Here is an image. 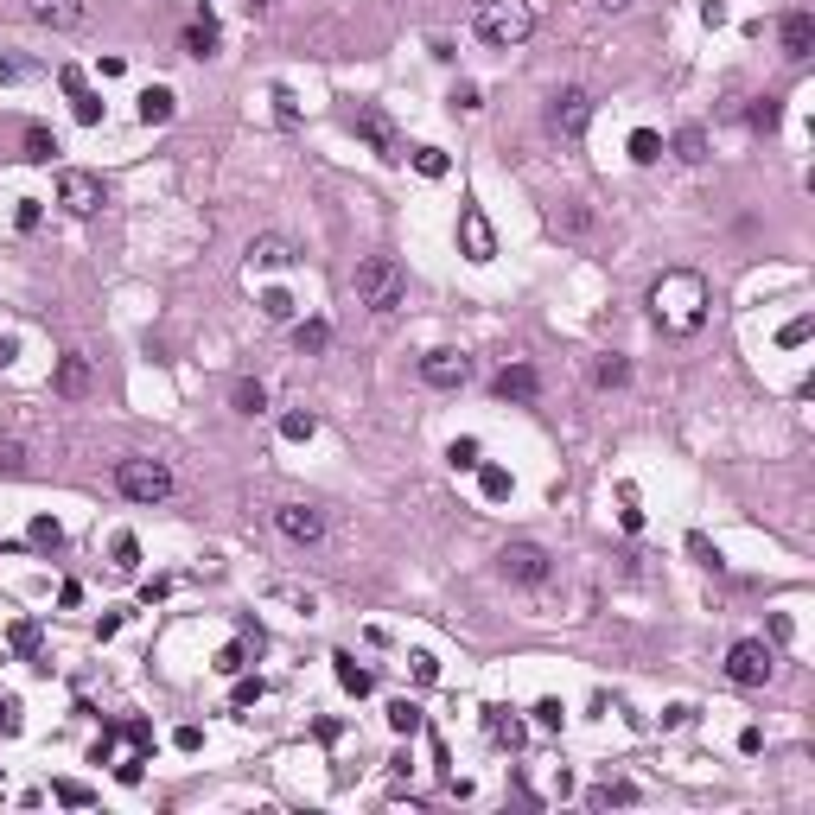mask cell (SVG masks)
<instances>
[{
  "instance_id": "6da1fadb",
  "label": "cell",
  "mask_w": 815,
  "mask_h": 815,
  "mask_svg": "<svg viewBox=\"0 0 815 815\" xmlns=\"http://www.w3.org/2000/svg\"><path fill=\"white\" fill-rule=\"evenodd\" d=\"M707 306H714V300H707V281H701L695 268H669L663 281L650 287V319L663 325L669 338H695L701 325H707Z\"/></svg>"
},
{
  "instance_id": "7a4b0ae2",
  "label": "cell",
  "mask_w": 815,
  "mask_h": 815,
  "mask_svg": "<svg viewBox=\"0 0 815 815\" xmlns=\"http://www.w3.org/2000/svg\"><path fill=\"white\" fill-rule=\"evenodd\" d=\"M472 32H478L491 51H516V45L535 32V7H529V0H478Z\"/></svg>"
},
{
  "instance_id": "3957f363",
  "label": "cell",
  "mask_w": 815,
  "mask_h": 815,
  "mask_svg": "<svg viewBox=\"0 0 815 815\" xmlns=\"http://www.w3.org/2000/svg\"><path fill=\"white\" fill-rule=\"evenodd\" d=\"M402 300H408L402 262H395V255H363V262H357V306H370L376 319H389Z\"/></svg>"
},
{
  "instance_id": "277c9868",
  "label": "cell",
  "mask_w": 815,
  "mask_h": 815,
  "mask_svg": "<svg viewBox=\"0 0 815 815\" xmlns=\"http://www.w3.org/2000/svg\"><path fill=\"white\" fill-rule=\"evenodd\" d=\"M115 491L128 497V504H166L172 497V472L160 459H115Z\"/></svg>"
},
{
  "instance_id": "5b68a950",
  "label": "cell",
  "mask_w": 815,
  "mask_h": 815,
  "mask_svg": "<svg viewBox=\"0 0 815 815\" xmlns=\"http://www.w3.org/2000/svg\"><path fill=\"white\" fill-rule=\"evenodd\" d=\"M351 128L363 134V141H370V153H376V160H383V166H402V160H408V141H402V134H395V121H389L383 109H376V102H357Z\"/></svg>"
},
{
  "instance_id": "8992f818",
  "label": "cell",
  "mask_w": 815,
  "mask_h": 815,
  "mask_svg": "<svg viewBox=\"0 0 815 815\" xmlns=\"http://www.w3.org/2000/svg\"><path fill=\"white\" fill-rule=\"evenodd\" d=\"M771 675H777V656L758 644V637H739V644L726 650V682L733 688H765Z\"/></svg>"
},
{
  "instance_id": "52a82bcc",
  "label": "cell",
  "mask_w": 815,
  "mask_h": 815,
  "mask_svg": "<svg viewBox=\"0 0 815 815\" xmlns=\"http://www.w3.org/2000/svg\"><path fill=\"white\" fill-rule=\"evenodd\" d=\"M459 255L465 262H497V230H491V217L478 211V204H459Z\"/></svg>"
},
{
  "instance_id": "ba28073f",
  "label": "cell",
  "mask_w": 815,
  "mask_h": 815,
  "mask_svg": "<svg viewBox=\"0 0 815 815\" xmlns=\"http://www.w3.org/2000/svg\"><path fill=\"white\" fill-rule=\"evenodd\" d=\"M58 204L71 217H96L102 211V179H96V172H83V166H64L58 172Z\"/></svg>"
},
{
  "instance_id": "9c48e42d",
  "label": "cell",
  "mask_w": 815,
  "mask_h": 815,
  "mask_svg": "<svg viewBox=\"0 0 815 815\" xmlns=\"http://www.w3.org/2000/svg\"><path fill=\"white\" fill-rule=\"evenodd\" d=\"M274 529H281L293 548H319L325 542V510H312V504H274Z\"/></svg>"
},
{
  "instance_id": "30bf717a",
  "label": "cell",
  "mask_w": 815,
  "mask_h": 815,
  "mask_svg": "<svg viewBox=\"0 0 815 815\" xmlns=\"http://www.w3.org/2000/svg\"><path fill=\"white\" fill-rule=\"evenodd\" d=\"M497 567H504V580H516V586H542L554 574L548 548H535V542H510L504 554H497Z\"/></svg>"
},
{
  "instance_id": "8fae6325",
  "label": "cell",
  "mask_w": 815,
  "mask_h": 815,
  "mask_svg": "<svg viewBox=\"0 0 815 815\" xmlns=\"http://www.w3.org/2000/svg\"><path fill=\"white\" fill-rule=\"evenodd\" d=\"M548 128L561 134V141H580V134L593 128V96H586V90H561V96L548 102Z\"/></svg>"
},
{
  "instance_id": "7c38bea8",
  "label": "cell",
  "mask_w": 815,
  "mask_h": 815,
  "mask_svg": "<svg viewBox=\"0 0 815 815\" xmlns=\"http://www.w3.org/2000/svg\"><path fill=\"white\" fill-rule=\"evenodd\" d=\"M26 13L45 32H83L90 26V0H26Z\"/></svg>"
},
{
  "instance_id": "4fadbf2b",
  "label": "cell",
  "mask_w": 815,
  "mask_h": 815,
  "mask_svg": "<svg viewBox=\"0 0 815 815\" xmlns=\"http://www.w3.org/2000/svg\"><path fill=\"white\" fill-rule=\"evenodd\" d=\"M90 389H96L90 357H83V351H64V357H58V370H51V395H64V402H83Z\"/></svg>"
},
{
  "instance_id": "5bb4252c",
  "label": "cell",
  "mask_w": 815,
  "mask_h": 815,
  "mask_svg": "<svg viewBox=\"0 0 815 815\" xmlns=\"http://www.w3.org/2000/svg\"><path fill=\"white\" fill-rule=\"evenodd\" d=\"M421 383H427V389H465V383H472V357H459V351H427V357H421Z\"/></svg>"
},
{
  "instance_id": "9a60e30c",
  "label": "cell",
  "mask_w": 815,
  "mask_h": 815,
  "mask_svg": "<svg viewBox=\"0 0 815 815\" xmlns=\"http://www.w3.org/2000/svg\"><path fill=\"white\" fill-rule=\"evenodd\" d=\"M293 262H300V249H293L287 236H274V230L249 242V268H262V274H281V268H293Z\"/></svg>"
},
{
  "instance_id": "2e32d148",
  "label": "cell",
  "mask_w": 815,
  "mask_h": 815,
  "mask_svg": "<svg viewBox=\"0 0 815 815\" xmlns=\"http://www.w3.org/2000/svg\"><path fill=\"white\" fill-rule=\"evenodd\" d=\"M777 39H784V58H790V64H803L809 51H815V13H803V7H796V13H784Z\"/></svg>"
},
{
  "instance_id": "e0dca14e",
  "label": "cell",
  "mask_w": 815,
  "mask_h": 815,
  "mask_svg": "<svg viewBox=\"0 0 815 815\" xmlns=\"http://www.w3.org/2000/svg\"><path fill=\"white\" fill-rule=\"evenodd\" d=\"M497 402H535V395H542V376L529 370V363H510V370H497Z\"/></svg>"
},
{
  "instance_id": "ac0fdd59",
  "label": "cell",
  "mask_w": 815,
  "mask_h": 815,
  "mask_svg": "<svg viewBox=\"0 0 815 815\" xmlns=\"http://www.w3.org/2000/svg\"><path fill=\"white\" fill-rule=\"evenodd\" d=\"M332 669H338V688H344V695H357V701L376 688V669H363L351 650H338V656H332Z\"/></svg>"
},
{
  "instance_id": "d6986e66",
  "label": "cell",
  "mask_w": 815,
  "mask_h": 815,
  "mask_svg": "<svg viewBox=\"0 0 815 815\" xmlns=\"http://www.w3.org/2000/svg\"><path fill=\"white\" fill-rule=\"evenodd\" d=\"M172 115H179V96H172L166 83H153V90H141V121H147V128H166Z\"/></svg>"
},
{
  "instance_id": "ffe728a7",
  "label": "cell",
  "mask_w": 815,
  "mask_h": 815,
  "mask_svg": "<svg viewBox=\"0 0 815 815\" xmlns=\"http://www.w3.org/2000/svg\"><path fill=\"white\" fill-rule=\"evenodd\" d=\"M484 726H491V739H504L510 745V752H516V745H523L529 733H523V720H510L504 714V707H484Z\"/></svg>"
},
{
  "instance_id": "44dd1931",
  "label": "cell",
  "mask_w": 815,
  "mask_h": 815,
  "mask_svg": "<svg viewBox=\"0 0 815 815\" xmlns=\"http://www.w3.org/2000/svg\"><path fill=\"white\" fill-rule=\"evenodd\" d=\"M669 153H675L682 166H701V160H707V134H701V128H682V134L669 141Z\"/></svg>"
},
{
  "instance_id": "7402d4cb",
  "label": "cell",
  "mask_w": 815,
  "mask_h": 815,
  "mask_svg": "<svg viewBox=\"0 0 815 815\" xmlns=\"http://www.w3.org/2000/svg\"><path fill=\"white\" fill-rule=\"evenodd\" d=\"M312 433H319V414H312V408H287L281 414V440L300 446V440H312Z\"/></svg>"
},
{
  "instance_id": "603a6c76",
  "label": "cell",
  "mask_w": 815,
  "mask_h": 815,
  "mask_svg": "<svg viewBox=\"0 0 815 815\" xmlns=\"http://www.w3.org/2000/svg\"><path fill=\"white\" fill-rule=\"evenodd\" d=\"M51 153H58V134H51V128H26V153H20V160L26 166H51Z\"/></svg>"
},
{
  "instance_id": "cb8c5ba5",
  "label": "cell",
  "mask_w": 815,
  "mask_h": 815,
  "mask_svg": "<svg viewBox=\"0 0 815 815\" xmlns=\"http://www.w3.org/2000/svg\"><path fill=\"white\" fill-rule=\"evenodd\" d=\"M185 51H192V58H211V51H217V20H211V13H204L198 26H185Z\"/></svg>"
},
{
  "instance_id": "d4e9b609",
  "label": "cell",
  "mask_w": 815,
  "mask_h": 815,
  "mask_svg": "<svg viewBox=\"0 0 815 815\" xmlns=\"http://www.w3.org/2000/svg\"><path fill=\"white\" fill-rule=\"evenodd\" d=\"M408 166L421 172V179H446V166H453V160H446L440 147H408Z\"/></svg>"
},
{
  "instance_id": "484cf974",
  "label": "cell",
  "mask_w": 815,
  "mask_h": 815,
  "mask_svg": "<svg viewBox=\"0 0 815 815\" xmlns=\"http://www.w3.org/2000/svg\"><path fill=\"white\" fill-rule=\"evenodd\" d=\"M389 726H395V733H402V739L427 733V720H421V707H414V701H389Z\"/></svg>"
},
{
  "instance_id": "4316f807",
  "label": "cell",
  "mask_w": 815,
  "mask_h": 815,
  "mask_svg": "<svg viewBox=\"0 0 815 815\" xmlns=\"http://www.w3.org/2000/svg\"><path fill=\"white\" fill-rule=\"evenodd\" d=\"M293 344H300V351H325V344H332V325L325 319H300L293 325Z\"/></svg>"
},
{
  "instance_id": "83f0119b",
  "label": "cell",
  "mask_w": 815,
  "mask_h": 815,
  "mask_svg": "<svg viewBox=\"0 0 815 815\" xmlns=\"http://www.w3.org/2000/svg\"><path fill=\"white\" fill-rule=\"evenodd\" d=\"M593 383L599 389H624V383H631V363H624V357H599L593 363Z\"/></svg>"
},
{
  "instance_id": "f1b7e54d",
  "label": "cell",
  "mask_w": 815,
  "mask_h": 815,
  "mask_svg": "<svg viewBox=\"0 0 815 815\" xmlns=\"http://www.w3.org/2000/svg\"><path fill=\"white\" fill-rule=\"evenodd\" d=\"M586 803L593 809H624V803H637V790L631 784H599V790H586Z\"/></svg>"
},
{
  "instance_id": "f546056e",
  "label": "cell",
  "mask_w": 815,
  "mask_h": 815,
  "mask_svg": "<svg viewBox=\"0 0 815 815\" xmlns=\"http://www.w3.org/2000/svg\"><path fill=\"white\" fill-rule=\"evenodd\" d=\"M478 491L491 497V504H504V497H510V472H504V465H478Z\"/></svg>"
},
{
  "instance_id": "4dcf8cb0",
  "label": "cell",
  "mask_w": 815,
  "mask_h": 815,
  "mask_svg": "<svg viewBox=\"0 0 815 815\" xmlns=\"http://www.w3.org/2000/svg\"><path fill=\"white\" fill-rule=\"evenodd\" d=\"M230 402H236V414H268V389L262 383H236Z\"/></svg>"
},
{
  "instance_id": "1f68e13d",
  "label": "cell",
  "mask_w": 815,
  "mask_h": 815,
  "mask_svg": "<svg viewBox=\"0 0 815 815\" xmlns=\"http://www.w3.org/2000/svg\"><path fill=\"white\" fill-rule=\"evenodd\" d=\"M211 669H217V675H242V669H249V644H242V637H236V644H223Z\"/></svg>"
},
{
  "instance_id": "d6a6232c",
  "label": "cell",
  "mask_w": 815,
  "mask_h": 815,
  "mask_svg": "<svg viewBox=\"0 0 815 815\" xmlns=\"http://www.w3.org/2000/svg\"><path fill=\"white\" fill-rule=\"evenodd\" d=\"M51 796H58L64 809H90V784H77V777H58V784H51Z\"/></svg>"
},
{
  "instance_id": "836d02e7",
  "label": "cell",
  "mask_w": 815,
  "mask_h": 815,
  "mask_svg": "<svg viewBox=\"0 0 815 815\" xmlns=\"http://www.w3.org/2000/svg\"><path fill=\"white\" fill-rule=\"evenodd\" d=\"M631 160H637V166H656V160H663V141H656L650 128H637V134H631Z\"/></svg>"
},
{
  "instance_id": "e575fe53",
  "label": "cell",
  "mask_w": 815,
  "mask_h": 815,
  "mask_svg": "<svg viewBox=\"0 0 815 815\" xmlns=\"http://www.w3.org/2000/svg\"><path fill=\"white\" fill-rule=\"evenodd\" d=\"M262 312H268L274 325H287V319H293V293H287V287H268V293H262Z\"/></svg>"
},
{
  "instance_id": "d590c367",
  "label": "cell",
  "mask_w": 815,
  "mask_h": 815,
  "mask_svg": "<svg viewBox=\"0 0 815 815\" xmlns=\"http://www.w3.org/2000/svg\"><path fill=\"white\" fill-rule=\"evenodd\" d=\"M115 574H134V567H141V542H134V535H115Z\"/></svg>"
},
{
  "instance_id": "8d00e7d4",
  "label": "cell",
  "mask_w": 815,
  "mask_h": 815,
  "mask_svg": "<svg viewBox=\"0 0 815 815\" xmlns=\"http://www.w3.org/2000/svg\"><path fill=\"white\" fill-rule=\"evenodd\" d=\"M32 542L39 548H64V523L58 516H32Z\"/></svg>"
},
{
  "instance_id": "74e56055",
  "label": "cell",
  "mask_w": 815,
  "mask_h": 815,
  "mask_svg": "<svg viewBox=\"0 0 815 815\" xmlns=\"http://www.w3.org/2000/svg\"><path fill=\"white\" fill-rule=\"evenodd\" d=\"M262 695H268V682H262V675H236V695H230V707H255Z\"/></svg>"
},
{
  "instance_id": "f35d334b",
  "label": "cell",
  "mask_w": 815,
  "mask_h": 815,
  "mask_svg": "<svg viewBox=\"0 0 815 815\" xmlns=\"http://www.w3.org/2000/svg\"><path fill=\"white\" fill-rule=\"evenodd\" d=\"M777 121H784V102H777V96H758V102H752V128H765V134H771Z\"/></svg>"
},
{
  "instance_id": "ab89813d",
  "label": "cell",
  "mask_w": 815,
  "mask_h": 815,
  "mask_svg": "<svg viewBox=\"0 0 815 815\" xmlns=\"http://www.w3.org/2000/svg\"><path fill=\"white\" fill-rule=\"evenodd\" d=\"M446 459H453V472H478V440H453V446H446Z\"/></svg>"
},
{
  "instance_id": "60d3db41",
  "label": "cell",
  "mask_w": 815,
  "mask_h": 815,
  "mask_svg": "<svg viewBox=\"0 0 815 815\" xmlns=\"http://www.w3.org/2000/svg\"><path fill=\"white\" fill-rule=\"evenodd\" d=\"M71 115L83 121V128H96V121H102V96H90V90H77V96H71Z\"/></svg>"
},
{
  "instance_id": "b9f144b4",
  "label": "cell",
  "mask_w": 815,
  "mask_h": 815,
  "mask_svg": "<svg viewBox=\"0 0 815 815\" xmlns=\"http://www.w3.org/2000/svg\"><path fill=\"white\" fill-rule=\"evenodd\" d=\"M809 332H815V319H790L784 332H777V344H784V351H803V344H809Z\"/></svg>"
},
{
  "instance_id": "7bdbcfd3",
  "label": "cell",
  "mask_w": 815,
  "mask_h": 815,
  "mask_svg": "<svg viewBox=\"0 0 815 815\" xmlns=\"http://www.w3.org/2000/svg\"><path fill=\"white\" fill-rule=\"evenodd\" d=\"M0 472H7V478L26 472V446H20V440H0Z\"/></svg>"
},
{
  "instance_id": "ee69618b",
  "label": "cell",
  "mask_w": 815,
  "mask_h": 815,
  "mask_svg": "<svg viewBox=\"0 0 815 815\" xmlns=\"http://www.w3.org/2000/svg\"><path fill=\"white\" fill-rule=\"evenodd\" d=\"M561 720H567L561 701H535V726H542V733H561Z\"/></svg>"
},
{
  "instance_id": "f6af8a7d",
  "label": "cell",
  "mask_w": 815,
  "mask_h": 815,
  "mask_svg": "<svg viewBox=\"0 0 815 815\" xmlns=\"http://www.w3.org/2000/svg\"><path fill=\"white\" fill-rule=\"evenodd\" d=\"M408 669H414V682H421V688H433V682H440V663H433L427 650H414V656H408Z\"/></svg>"
},
{
  "instance_id": "bcb514c9",
  "label": "cell",
  "mask_w": 815,
  "mask_h": 815,
  "mask_svg": "<svg viewBox=\"0 0 815 815\" xmlns=\"http://www.w3.org/2000/svg\"><path fill=\"white\" fill-rule=\"evenodd\" d=\"M20 701H13V695H0V739H13V733H20Z\"/></svg>"
},
{
  "instance_id": "7dc6e473",
  "label": "cell",
  "mask_w": 815,
  "mask_h": 815,
  "mask_svg": "<svg viewBox=\"0 0 815 815\" xmlns=\"http://www.w3.org/2000/svg\"><path fill=\"white\" fill-rule=\"evenodd\" d=\"M39 217H45V204H39V198H20V211H13V223H20V230H39Z\"/></svg>"
},
{
  "instance_id": "c3c4849f",
  "label": "cell",
  "mask_w": 815,
  "mask_h": 815,
  "mask_svg": "<svg viewBox=\"0 0 815 815\" xmlns=\"http://www.w3.org/2000/svg\"><path fill=\"white\" fill-rule=\"evenodd\" d=\"M121 739L141 745V752H153V726H147V720H128V726H121Z\"/></svg>"
},
{
  "instance_id": "681fc988",
  "label": "cell",
  "mask_w": 815,
  "mask_h": 815,
  "mask_svg": "<svg viewBox=\"0 0 815 815\" xmlns=\"http://www.w3.org/2000/svg\"><path fill=\"white\" fill-rule=\"evenodd\" d=\"M13 650H20V656L39 650V624H13Z\"/></svg>"
},
{
  "instance_id": "f907efd6",
  "label": "cell",
  "mask_w": 815,
  "mask_h": 815,
  "mask_svg": "<svg viewBox=\"0 0 815 815\" xmlns=\"http://www.w3.org/2000/svg\"><path fill=\"white\" fill-rule=\"evenodd\" d=\"M26 71H32V64H26V58H13V51H0V83H20Z\"/></svg>"
},
{
  "instance_id": "816d5d0a",
  "label": "cell",
  "mask_w": 815,
  "mask_h": 815,
  "mask_svg": "<svg viewBox=\"0 0 815 815\" xmlns=\"http://www.w3.org/2000/svg\"><path fill=\"white\" fill-rule=\"evenodd\" d=\"M172 745H179V752H198L204 733H198V726H179V733H172Z\"/></svg>"
},
{
  "instance_id": "f5cc1de1",
  "label": "cell",
  "mask_w": 815,
  "mask_h": 815,
  "mask_svg": "<svg viewBox=\"0 0 815 815\" xmlns=\"http://www.w3.org/2000/svg\"><path fill=\"white\" fill-rule=\"evenodd\" d=\"M58 90H64V96L83 90V71H77V64H64V71H58Z\"/></svg>"
},
{
  "instance_id": "db71d44e",
  "label": "cell",
  "mask_w": 815,
  "mask_h": 815,
  "mask_svg": "<svg viewBox=\"0 0 815 815\" xmlns=\"http://www.w3.org/2000/svg\"><path fill=\"white\" fill-rule=\"evenodd\" d=\"M618 523H624V529H631V535H637V529H644V510H637V504H631V497H624V510H618Z\"/></svg>"
},
{
  "instance_id": "11a10c76",
  "label": "cell",
  "mask_w": 815,
  "mask_h": 815,
  "mask_svg": "<svg viewBox=\"0 0 815 815\" xmlns=\"http://www.w3.org/2000/svg\"><path fill=\"white\" fill-rule=\"evenodd\" d=\"M274 115H281V121L300 115V109H293V90H274Z\"/></svg>"
},
{
  "instance_id": "9f6ffc18",
  "label": "cell",
  "mask_w": 815,
  "mask_h": 815,
  "mask_svg": "<svg viewBox=\"0 0 815 815\" xmlns=\"http://www.w3.org/2000/svg\"><path fill=\"white\" fill-rule=\"evenodd\" d=\"M13 357H20V344H13V338H0V363H13Z\"/></svg>"
},
{
  "instance_id": "6f0895ef",
  "label": "cell",
  "mask_w": 815,
  "mask_h": 815,
  "mask_svg": "<svg viewBox=\"0 0 815 815\" xmlns=\"http://www.w3.org/2000/svg\"><path fill=\"white\" fill-rule=\"evenodd\" d=\"M593 7H599V13H624V7H631V0H593Z\"/></svg>"
}]
</instances>
